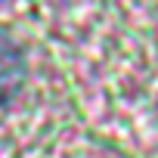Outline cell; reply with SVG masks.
I'll return each instance as SVG.
<instances>
[{"instance_id": "1", "label": "cell", "mask_w": 158, "mask_h": 158, "mask_svg": "<svg viewBox=\"0 0 158 158\" xmlns=\"http://www.w3.org/2000/svg\"><path fill=\"white\" fill-rule=\"evenodd\" d=\"M22 84H25V56L16 40L0 34V106L16 99Z\"/></svg>"}]
</instances>
